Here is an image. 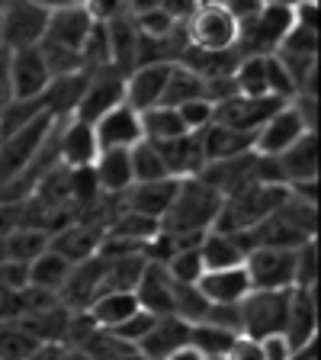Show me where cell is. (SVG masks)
Masks as SVG:
<instances>
[{
  "label": "cell",
  "instance_id": "1",
  "mask_svg": "<svg viewBox=\"0 0 321 360\" xmlns=\"http://www.w3.org/2000/svg\"><path fill=\"white\" fill-rule=\"evenodd\" d=\"M222 196L199 177H187L177 184V193L167 216L161 219V232L171 238H190V235H206L216 225Z\"/></svg>",
  "mask_w": 321,
  "mask_h": 360
},
{
  "label": "cell",
  "instance_id": "2",
  "mask_svg": "<svg viewBox=\"0 0 321 360\" xmlns=\"http://www.w3.org/2000/svg\"><path fill=\"white\" fill-rule=\"evenodd\" d=\"M238 20L225 4L209 0L199 4L196 13L183 22V39L196 52H235L238 45Z\"/></svg>",
  "mask_w": 321,
  "mask_h": 360
},
{
  "label": "cell",
  "instance_id": "3",
  "mask_svg": "<svg viewBox=\"0 0 321 360\" xmlns=\"http://www.w3.org/2000/svg\"><path fill=\"white\" fill-rule=\"evenodd\" d=\"M55 122L58 120H55L52 112H42L30 126H22L0 139V187L30 171L32 161H36L39 151H42V145L48 142Z\"/></svg>",
  "mask_w": 321,
  "mask_h": 360
},
{
  "label": "cell",
  "instance_id": "4",
  "mask_svg": "<svg viewBox=\"0 0 321 360\" xmlns=\"http://www.w3.org/2000/svg\"><path fill=\"white\" fill-rule=\"evenodd\" d=\"M292 26V7L289 4H261L254 16H247L238 30L241 55H273L283 42V36Z\"/></svg>",
  "mask_w": 321,
  "mask_h": 360
},
{
  "label": "cell",
  "instance_id": "5",
  "mask_svg": "<svg viewBox=\"0 0 321 360\" xmlns=\"http://www.w3.org/2000/svg\"><path fill=\"white\" fill-rule=\"evenodd\" d=\"M289 292L292 290H251L238 302L241 312V335L247 338H267L283 335L286 312H289Z\"/></svg>",
  "mask_w": 321,
  "mask_h": 360
},
{
  "label": "cell",
  "instance_id": "6",
  "mask_svg": "<svg viewBox=\"0 0 321 360\" xmlns=\"http://www.w3.org/2000/svg\"><path fill=\"white\" fill-rule=\"evenodd\" d=\"M48 26V10L36 7L30 0H4L0 7V45L10 52L20 49H36L45 39Z\"/></svg>",
  "mask_w": 321,
  "mask_h": 360
},
{
  "label": "cell",
  "instance_id": "7",
  "mask_svg": "<svg viewBox=\"0 0 321 360\" xmlns=\"http://www.w3.org/2000/svg\"><path fill=\"white\" fill-rule=\"evenodd\" d=\"M244 274L251 290H292L296 286V248H251L244 251Z\"/></svg>",
  "mask_w": 321,
  "mask_h": 360
},
{
  "label": "cell",
  "instance_id": "8",
  "mask_svg": "<svg viewBox=\"0 0 321 360\" xmlns=\"http://www.w3.org/2000/svg\"><path fill=\"white\" fill-rule=\"evenodd\" d=\"M126 103V75L119 68H93L87 77V87H84V97L74 110V120L84 122H97L103 112H110L112 106Z\"/></svg>",
  "mask_w": 321,
  "mask_h": 360
},
{
  "label": "cell",
  "instance_id": "9",
  "mask_svg": "<svg viewBox=\"0 0 321 360\" xmlns=\"http://www.w3.org/2000/svg\"><path fill=\"white\" fill-rule=\"evenodd\" d=\"M212 106H216V110H212V122L254 139V132L283 106V100H277V97H238V94H235V97L218 100V103H212Z\"/></svg>",
  "mask_w": 321,
  "mask_h": 360
},
{
  "label": "cell",
  "instance_id": "10",
  "mask_svg": "<svg viewBox=\"0 0 321 360\" xmlns=\"http://www.w3.org/2000/svg\"><path fill=\"white\" fill-rule=\"evenodd\" d=\"M306 132H312V129L302 122V116L296 112V106L292 103H283L273 116H270L267 122H263L261 129L254 132V142H251V151L261 158H280L286 148H292V145L299 142Z\"/></svg>",
  "mask_w": 321,
  "mask_h": 360
},
{
  "label": "cell",
  "instance_id": "11",
  "mask_svg": "<svg viewBox=\"0 0 321 360\" xmlns=\"http://www.w3.org/2000/svg\"><path fill=\"white\" fill-rule=\"evenodd\" d=\"M171 68H173V61H145V65H135L126 75V106H132L135 112L161 106Z\"/></svg>",
  "mask_w": 321,
  "mask_h": 360
},
{
  "label": "cell",
  "instance_id": "12",
  "mask_svg": "<svg viewBox=\"0 0 321 360\" xmlns=\"http://www.w3.org/2000/svg\"><path fill=\"white\" fill-rule=\"evenodd\" d=\"M58 165L67 167V171H77V167H93L100 155L97 135H93V126L84 120H58Z\"/></svg>",
  "mask_w": 321,
  "mask_h": 360
},
{
  "label": "cell",
  "instance_id": "13",
  "mask_svg": "<svg viewBox=\"0 0 321 360\" xmlns=\"http://www.w3.org/2000/svg\"><path fill=\"white\" fill-rule=\"evenodd\" d=\"M100 241H103V229H100L97 222L74 219V222H67L65 229L48 235V251L61 255L67 264H84L100 251Z\"/></svg>",
  "mask_w": 321,
  "mask_h": 360
},
{
  "label": "cell",
  "instance_id": "14",
  "mask_svg": "<svg viewBox=\"0 0 321 360\" xmlns=\"http://www.w3.org/2000/svg\"><path fill=\"white\" fill-rule=\"evenodd\" d=\"M93 126V135H97V145L100 151H110V148H132L145 139L142 135V120H138V112L132 106L119 103L112 106L110 112H103L97 122H90Z\"/></svg>",
  "mask_w": 321,
  "mask_h": 360
},
{
  "label": "cell",
  "instance_id": "15",
  "mask_svg": "<svg viewBox=\"0 0 321 360\" xmlns=\"http://www.w3.org/2000/svg\"><path fill=\"white\" fill-rule=\"evenodd\" d=\"M48 84H52V75H48L39 49L13 52V61H10V100H39Z\"/></svg>",
  "mask_w": 321,
  "mask_h": 360
},
{
  "label": "cell",
  "instance_id": "16",
  "mask_svg": "<svg viewBox=\"0 0 321 360\" xmlns=\"http://www.w3.org/2000/svg\"><path fill=\"white\" fill-rule=\"evenodd\" d=\"M190 335H193V325L177 319V315H157L155 325L148 328V335L138 341L135 351L145 354L148 360H164L173 351L190 345Z\"/></svg>",
  "mask_w": 321,
  "mask_h": 360
},
{
  "label": "cell",
  "instance_id": "17",
  "mask_svg": "<svg viewBox=\"0 0 321 360\" xmlns=\"http://www.w3.org/2000/svg\"><path fill=\"white\" fill-rule=\"evenodd\" d=\"M177 177H164V180H148V184H132V187L122 193L129 212H138V216L151 219V222H161L167 216L177 193Z\"/></svg>",
  "mask_w": 321,
  "mask_h": 360
},
{
  "label": "cell",
  "instance_id": "18",
  "mask_svg": "<svg viewBox=\"0 0 321 360\" xmlns=\"http://www.w3.org/2000/svg\"><path fill=\"white\" fill-rule=\"evenodd\" d=\"M318 335V309H315V290H296L289 292V312H286L283 338L292 351L306 345H315Z\"/></svg>",
  "mask_w": 321,
  "mask_h": 360
},
{
  "label": "cell",
  "instance_id": "19",
  "mask_svg": "<svg viewBox=\"0 0 321 360\" xmlns=\"http://www.w3.org/2000/svg\"><path fill=\"white\" fill-rule=\"evenodd\" d=\"M135 300L151 315H173V280L164 264L145 261L142 277L135 283Z\"/></svg>",
  "mask_w": 321,
  "mask_h": 360
},
{
  "label": "cell",
  "instance_id": "20",
  "mask_svg": "<svg viewBox=\"0 0 321 360\" xmlns=\"http://www.w3.org/2000/svg\"><path fill=\"white\" fill-rule=\"evenodd\" d=\"M202 292V300L209 306H238L251 292V280H247L244 267H228V270H206L196 283Z\"/></svg>",
  "mask_w": 321,
  "mask_h": 360
},
{
  "label": "cell",
  "instance_id": "21",
  "mask_svg": "<svg viewBox=\"0 0 321 360\" xmlns=\"http://www.w3.org/2000/svg\"><path fill=\"white\" fill-rule=\"evenodd\" d=\"M161 158L167 165V174L177 180H187V177H199V171L206 167V158H202V145H199V135L187 132L180 139H171V142H161L157 145Z\"/></svg>",
  "mask_w": 321,
  "mask_h": 360
},
{
  "label": "cell",
  "instance_id": "22",
  "mask_svg": "<svg viewBox=\"0 0 321 360\" xmlns=\"http://www.w3.org/2000/svg\"><path fill=\"white\" fill-rule=\"evenodd\" d=\"M277 165L286 180V187L318 180V145H315V132H306L292 148H286L277 158Z\"/></svg>",
  "mask_w": 321,
  "mask_h": 360
},
{
  "label": "cell",
  "instance_id": "23",
  "mask_svg": "<svg viewBox=\"0 0 321 360\" xmlns=\"http://www.w3.org/2000/svg\"><path fill=\"white\" fill-rule=\"evenodd\" d=\"M90 16L81 7H58L48 13V26H45V39L55 45H65V49H74L81 52L84 39L90 32Z\"/></svg>",
  "mask_w": 321,
  "mask_h": 360
},
{
  "label": "cell",
  "instance_id": "24",
  "mask_svg": "<svg viewBox=\"0 0 321 360\" xmlns=\"http://www.w3.org/2000/svg\"><path fill=\"white\" fill-rule=\"evenodd\" d=\"M138 300H135V292H100V296H93V302H90L87 309H84V315H87L90 322H93V328H103V331H112L116 325H122L129 319V315L138 312Z\"/></svg>",
  "mask_w": 321,
  "mask_h": 360
},
{
  "label": "cell",
  "instance_id": "25",
  "mask_svg": "<svg viewBox=\"0 0 321 360\" xmlns=\"http://www.w3.org/2000/svg\"><path fill=\"white\" fill-rule=\"evenodd\" d=\"M93 174H97V184H100V193L103 196H122L135 184L126 148L100 151L97 161H93Z\"/></svg>",
  "mask_w": 321,
  "mask_h": 360
},
{
  "label": "cell",
  "instance_id": "26",
  "mask_svg": "<svg viewBox=\"0 0 321 360\" xmlns=\"http://www.w3.org/2000/svg\"><path fill=\"white\" fill-rule=\"evenodd\" d=\"M199 135V145H202V158L206 165H216V161H228V158H238V155H247L251 151V135H241L235 129H225L218 122L206 126Z\"/></svg>",
  "mask_w": 321,
  "mask_h": 360
},
{
  "label": "cell",
  "instance_id": "27",
  "mask_svg": "<svg viewBox=\"0 0 321 360\" xmlns=\"http://www.w3.org/2000/svg\"><path fill=\"white\" fill-rule=\"evenodd\" d=\"M199 257L206 270H228L244 264V248L222 232H206L199 241Z\"/></svg>",
  "mask_w": 321,
  "mask_h": 360
},
{
  "label": "cell",
  "instance_id": "28",
  "mask_svg": "<svg viewBox=\"0 0 321 360\" xmlns=\"http://www.w3.org/2000/svg\"><path fill=\"white\" fill-rule=\"evenodd\" d=\"M4 261H16V264H32L45 248H48V232L42 229H30L20 225L10 235H4Z\"/></svg>",
  "mask_w": 321,
  "mask_h": 360
},
{
  "label": "cell",
  "instance_id": "29",
  "mask_svg": "<svg viewBox=\"0 0 321 360\" xmlns=\"http://www.w3.org/2000/svg\"><path fill=\"white\" fill-rule=\"evenodd\" d=\"M71 267H74V264H67L61 255H55V251L45 248L42 255L30 264V286L45 290V292H61V286L71 277Z\"/></svg>",
  "mask_w": 321,
  "mask_h": 360
},
{
  "label": "cell",
  "instance_id": "30",
  "mask_svg": "<svg viewBox=\"0 0 321 360\" xmlns=\"http://www.w3.org/2000/svg\"><path fill=\"white\" fill-rule=\"evenodd\" d=\"M199 97H206V81H202L196 71H190L187 65H177V61H173L164 97H161V106H173V110H177V106L190 103V100H199Z\"/></svg>",
  "mask_w": 321,
  "mask_h": 360
},
{
  "label": "cell",
  "instance_id": "31",
  "mask_svg": "<svg viewBox=\"0 0 321 360\" xmlns=\"http://www.w3.org/2000/svg\"><path fill=\"white\" fill-rule=\"evenodd\" d=\"M238 97H270L267 94V55H241L232 71Z\"/></svg>",
  "mask_w": 321,
  "mask_h": 360
},
{
  "label": "cell",
  "instance_id": "32",
  "mask_svg": "<svg viewBox=\"0 0 321 360\" xmlns=\"http://www.w3.org/2000/svg\"><path fill=\"white\" fill-rule=\"evenodd\" d=\"M138 120H142V135L155 145L187 135L183 122H180V112L173 110V106H151V110L138 112Z\"/></svg>",
  "mask_w": 321,
  "mask_h": 360
},
{
  "label": "cell",
  "instance_id": "33",
  "mask_svg": "<svg viewBox=\"0 0 321 360\" xmlns=\"http://www.w3.org/2000/svg\"><path fill=\"white\" fill-rule=\"evenodd\" d=\"M42 341L32 338L20 322H0V360H32L42 351Z\"/></svg>",
  "mask_w": 321,
  "mask_h": 360
},
{
  "label": "cell",
  "instance_id": "34",
  "mask_svg": "<svg viewBox=\"0 0 321 360\" xmlns=\"http://www.w3.org/2000/svg\"><path fill=\"white\" fill-rule=\"evenodd\" d=\"M129 165H132V180L135 184H148V180L171 177V174H167L164 158H161V151H157V145L148 142V139H142L138 145L129 148Z\"/></svg>",
  "mask_w": 321,
  "mask_h": 360
},
{
  "label": "cell",
  "instance_id": "35",
  "mask_svg": "<svg viewBox=\"0 0 321 360\" xmlns=\"http://www.w3.org/2000/svg\"><path fill=\"white\" fill-rule=\"evenodd\" d=\"M36 49H39V55H42V61H45V68H48L52 77H67V75H77V71H87L81 52H74V49L55 45V42H48V39H42Z\"/></svg>",
  "mask_w": 321,
  "mask_h": 360
},
{
  "label": "cell",
  "instance_id": "36",
  "mask_svg": "<svg viewBox=\"0 0 321 360\" xmlns=\"http://www.w3.org/2000/svg\"><path fill=\"white\" fill-rule=\"evenodd\" d=\"M132 26H135V32H138V39H145V42H167V39L180 36V22L173 20L171 13H164L161 7L135 16Z\"/></svg>",
  "mask_w": 321,
  "mask_h": 360
},
{
  "label": "cell",
  "instance_id": "37",
  "mask_svg": "<svg viewBox=\"0 0 321 360\" xmlns=\"http://www.w3.org/2000/svg\"><path fill=\"white\" fill-rule=\"evenodd\" d=\"M235 338H238V335H232V331H225V328H216V325L199 322V325H193L190 345H193L206 360H216V357H225V354H228V347H232Z\"/></svg>",
  "mask_w": 321,
  "mask_h": 360
},
{
  "label": "cell",
  "instance_id": "38",
  "mask_svg": "<svg viewBox=\"0 0 321 360\" xmlns=\"http://www.w3.org/2000/svg\"><path fill=\"white\" fill-rule=\"evenodd\" d=\"M42 112H48V106H45V100H10L7 106H4V112H0V139L10 132H16V129L30 126L32 120H39Z\"/></svg>",
  "mask_w": 321,
  "mask_h": 360
},
{
  "label": "cell",
  "instance_id": "39",
  "mask_svg": "<svg viewBox=\"0 0 321 360\" xmlns=\"http://www.w3.org/2000/svg\"><path fill=\"white\" fill-rule=\"evenodd\" d=\"M164 267H167V274H171L173 283H190V286H196V283H199V277L206 274V267H202V257H199V245L173 251L171 261H167Z\"/></svg>",
  "mask_w": 321,
  "mask_h": 360
},
{
  "label": "cell",
  "instance_id": "40",
  "mask_svg": "<svg viewBox=\"0 0 321 360\" xmlns=\"http://www.w3.org/2000/svg\"><path fill=\"white\" fill-rule=\"evenodd\" d=\"M277 52L296 55V58H315V52H318V30H308V26H296L292 22Z\"/></svg>",
  "mask_w": 321,
  "mask_h": 360
},
{
  "label": "cell",
  "instance_id": "41",
  "mask_svg": "<svg viewBox=\"0 0 321 360\" xmlns=\"http://www.w3.org/2000/svg\"><path fill=\"white\" fill-rule=\"evenodd\" d=\"M318 280V245L315 238L296 248V290H315Z\"/></svg>",
  "mask_w": 321,
  "mask_h": 360
},
{
  "label": "cell",
  "instance_id": "42",
  "mask_svg": "<svg viewBox=\"0 0 321 360\" xmlns=\"http://www.w3.org/2000/svg\"><path fill=\"white\" fill-rule=\"evenodd\" d=\"M155 319H157V315H151V312H145V309H138V312L129 315L122 325H116L110 335H116L122 345H129V347H138V341L148 335V328L155 325Z\"/></svg>",
  "mask_w": 321,
  "mask_h": 360
},
{
  "label": "cell",
  "instance_id": "43",
  "mask_svg": "<svg viewBox=\"0 0 321 360\" xmlns=\"http://www.w3.org/2000/svg\"><path fill=\"white\" fill-rule=\"evenodd\" d=\"M212 110H216V106H212L206 97L190 100V103L177 106L180 122H183V129H187V132H202L206 126H212Z\"/></svg>",
  "mask_w": 321,
  "mask_h": 360
},
{
  "label": "cell",
  "instance_id": "44",
  "mask_svg": "<svg viewBox=\"0 0 321 360\" xmlns=\"http://www.w3.org/2000/svg\"><path fill=\"white\" fill-rule=\"evenodd\" d=\"M81 10L90 16V22H100V26H110L112 20H119L126 13L122 0H84Z\"/></svg>",
  "mask_w": 321,
  "mask_h": 360
},
{
  "label": "cell",
  "instance_id": "45",
  "mask_svg": "<svg viewBox=\"0 0 321 360\" xmlns=\"http://www.w3.org/2000/svg\"><path fill=\"white\" fill-rule=\"evenodd\" d=\"M0 286L20 292L30 286V264H16V261H0Z\"/></svg>",
  "mask_w": 321,
  "mask_h": 360
},
{
  "label": "cell",
  "instance_id": "46",
  "mask_svg": "<svg viewBox=\"0 0 321 360\" xmlns=\"http://www.w3.org/2000/svg\"><path fill=\"white\" fill-rule=\"evenodd\" d=\"M222 360H263L261 357V341H257V338H247V335H238Z\"/></svg>",
  "mask_w": 321,
  "mask_h": 360
},
{
  "label": "cell",
  "instance_id": "47",
  "mask_svg": "<svg viewBox=\"0 0 321 360\" xmlns=\"http://www.w3.org/2000/svg\"><path fill=\"white\" fill-rule=\"evenodd\" d=\"M261 357L263 360H289L292 347L286 345L283 335H267V338H261Z\"/></svg>",
  "mask_w": 321,
  "mask_h": 360
},
{
  "label": "cell",
  "instance_id": "48",
  "mask_svg": "<svg viewBox=\"0 0 321 360\" xmlns=\"http://www.w3.org/2000/svg\"><path fill=\"white\" fill-rule=\"evenodd\" d=\"M196 7H199V0H161V10H164V13H171L180 26H183V22L196 13Z\"/></svg>",
  "mask_w": 321,
  "mask_h": 360
},
{
  "label": "cell",
  "instance_id": "49",
  "mask_svg": "<svg viewBox=\"0 0 321 360\" xmlns=\"http://www.w3.org/2000/svg\"><path fill=\"white\" fill-rule=\"evenodd\" d=\"M20 319V292L0 286V322H13Z\"/></svg>",
  "mask_w": 321,
  "mask_h": 360
},
{
  "label": "cell",
  "instance_id": "50",
  "mask_svg": "<svg viewBox=\"0 0 321 360\" xmlns=\"http://www.w3.org/2000/svg\"><path fill=\"white\" fill-rule=\"evenodd\" d=\"M157 7H161V0H122V10H126L129 20L148 13V10H157Z\"/></svg>",
  "mask_w": 321,
  "mask_h": 360
},
{
  "label": "cell",
  "instance_id": "51",
  "mask_svg": "<svg viewBox=\"0 0 321 360\" xmlns=\"http://www.w3.org/2000/svg\"><path fill=\"white\" fill-rule=\"evenodd\" d=\"M10 61H13V52L0 45V94L10 97Z\"/></svg>",
  "mask_w": 321,
  "mask_h": 360
},
{
  "label": "cell",
  "instance_id": "52",
  "mask_svg": "<svg viewBox=\"0 0 321 360\" xmlns=\"http://www.w3.org/2000/svg\"><path fill=\"white\" fill-rule=\"evenodd\" d=\"M164 360H206V357H202L193 345H187V347H180V351H173L171 357H164Z\"/></svg>",
  "mask_w": 321,
  "mask_h": 360
},
{
  "label": "cell",
  "instance_id": "53",
  "mask_svg": "<svg viewBox=\"0 0 321 360\" xmlns=\"http://www.w3.org/2000/svg\"><path fill=\"white\" fill-rule=\"evenodd\" d=\"M30 4H36V7L48 10V13H52V10H58V7H67L65 0H30Z\"/></svg>",
  "mask_w": 321,
  "mask_h": 360
},
{
  "label": "cell",
  "instance_id": "54",
  "mask_svg": "<svg viewBox=\"0 0 321 360\" xmlns=\"http://www.w3.org/2000/svg\"><path fill=\"white\" fill-rule=\"evenodd\" d=\"M119 360H148V357H145V354H138V351H135V347H132V351H126Z\"/></svg>",
  "mask_w": 321,
  "mask_h": 360
},
{
  "label": "cell",
  "instance_id": "55",
  "mask_svg": "<svg viewBox=\"0 0 321 360\" xmlns=\"http://www.w3.org/2000/svg\"><path fill=\"white\" fill-rule=\"evenodd\" d=\"M10 103V97H7V94H0V112H4V106H7Z\"/></svg>",
  "mask_w": 321,
  "mask_h": 360
},
{
  "label": "cell",
  "instance_id": "56",
  "mask_svg": "<svg viewBox=\"0 0 321 360\" xmlns=\"http://www.w3.org/2000/svg\"><path fill=\"white\" fill-rule=\"evenodd\" d=\"M65 4H67V7H81L84 0H65Z\"/></svg>",
  "mask_w": 321,
  "mask_h": 360
},
{
  "label": "cell",
  "instance_id": "57",
  "mask_svg": "<svg viewBox=\"0 0 321 360\" xmlns=\"http://www.w3.org/2000/svg\"><path fill=\"white\" fill-rule=\"evenodd\" d=\"M261 4H289V0H261Z\"/></svg>",
  "mask_w": 321,
  "mask_h": 360
},
{
  "label": "cell",
  "instance_id": "58",
  "mask_svg": "<svg viewBox=\"0 0 321 360\" xmlns=\"http://www.w3.org/2000/svg\"><path fill=\"white\" fill-rule=\"evenodd\" d=\"M0 261H4V241H0Z\"/></svg>",
  "mask_w": 321,
  "mask_h": 360
},
{
  "label": "cell",
  "instance_id": "59",
  "mask_svg": "<svg viewBox=\"0 0 321 360\" xmlns=\"http://www.w3.org/2000/svg\"><path fill=\"white\" fill-rule=\"evenodd\" d=\"M0 7H4V0H0Z\"/></svg>",
  "mask_w": 321,
  "mask_h": 360
}]
</instances>
